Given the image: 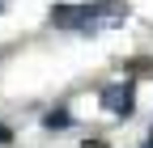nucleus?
Instances as JSON below:
<instances>
[{
    "instance_id": "nucleus-4",
    "label": "nucleus",
    "mask_w": 153,
    "mask_h": 148,
    "mask_svg": "<svg viewBox=\"0 0 153 148\" xmlns=\"http://www.w3.org/2000/svg\"><path fill=\"white\" fill-rule=\"evenodd\" d=\"M9 140H13V131H9L4 123H0V144H9Z\"/></svg>"
},
{
    "instance_id": "nucleus-3",
    "label": "nucleus",
    "mask_w": 153,
    "mask_h": 148,
    "mask_svg": "<svg viewBox=\"0 0 153 148\" xmlns=\"http://www.w3.org/2000/svg\"><path fill=\"white\" fill-rule=\"evenodd\" d=\"M47 127H68V114H64V110H51V119H47Z\"/></svg>"
},
{
    "instance_id": "nucleus-1",
    "label": "nucleus",
    "mask_w": 153,
    "mask_h": 148,
    "mask_svg": "<svg viewBox=\"0 0 153 148\" xmlns=\"http://www.w3.org/2000/svg\"><path fill=\"white\" fill-rule=\"evenodd\" d=\"M106 17V0L102 4H55L51 9V21L55 26H68V30H89Z\"/></svg>"
},
{
    "instance_id": "nucleus-5",
    "label": "nucleus",
    "mask_w": 153,
    "mask_h": 148,
    "mask_svg": "<svg viewBox=\"0 0 153 148\" xmlns=\"http://www.w3.org/2000/svg\"><path fill=\"white\" fill-rule=\"evenodd\" d=\"M149 148H153V136H149Z\"/></svg>"
},
{
    "instance_id": "nucleus-2",
    "label": "nucleus",
    "mask_w": 153,
    "mask_h": 148,
    "mask_svg": "<svg viewBox=\"0 0 153 148\" xmlns=\"http://www.w3.org/2000/svg\"><path fill=\"white\" fill-rule=\"evenodd\" d=\"M102 106H106V110H115V114H132V81H123V85L106 89V93H102Z\"/></svg>"
}]
</instances>
